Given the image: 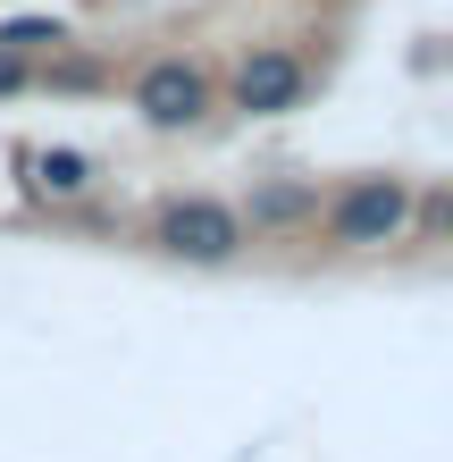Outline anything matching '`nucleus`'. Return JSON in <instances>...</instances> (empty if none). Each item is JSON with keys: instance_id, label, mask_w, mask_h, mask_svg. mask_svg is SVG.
<instances>
[{"instance_id": "1", "label": "nucleus", "mask_w": 453, "mask_h": 462, "mask_svg": "<svg viewBox=\"0 0 453 462\" xmlns=\"http://www.w3.org/2000/svg\"><path fill=\"white\" fill-rule=\"evenodd\" d=\"M403 219H412V177L361 169V177L328 185L311 236H319V253H336V261H369V253H394V244H403Z\"/></svg>"}, {"instance_id": "2", "label": "nucleus", "mask_w": 453, "mask_h": 462, "mask_svg": "<svg viewBox=\"0 0 453 462\" xmlns=\"http://www.w3.org/2000/svg\"><path fill=\"white\" fill-rule=\"evenodd\" d=\"M143 244L177 269H235L252 253V236H244L227 194H159L151 219H143Z\"/></svg>"}, {"instance_id": "3", "label": "nucleus", "mask_w": 453, "mask_h": 462, "mask_svg": "<svg viewBox=\"0 0 453 462\" xmlns=\"http://www.w3.org/2000/svg\"><path fill=\"white\" fill-rule=\"evenodd\" d=\"M126 110L143 134H202L219 118V76H210L194 51H151V60L126 76Z\"/></svg>"}, {"instance_id": "4", "label": "nucleus", "mask_w": 453, "mask_h": 462, "mask_svg": "<svg viewBox=\"0 0 453 462\" xmlns=\"http://www.w3.org/2000/svg\"><path fill=\"white\" fill-rule=\"evenodd\" d=\"M303 101H311V60L294 42H244L219 85V110L235 118H294Z\"/></svg>"}, {"instance_id": "5", "label": "nucleus", "mask_w": 453, "mask_h": 462, "mask_svg": "<svg viewBox=\"0 0 453 462\" xmlns=\"http://www.w3.org/2000/svg\"><path fill=\"white\" fill-rule=\"evenodd\" d=\"M319 202H328V185L311 169H269V177H252L235 194V219H244L252 244H303L319 227Z\"/></svg>"}, {"instance_id": "6", "label": "nucleus", "mask_w": 453, "mask_h": 462, "mask_svg": "<svg viewBox=\"0 0 453 462\" xmlns=\"http://www.w3.org/2000/svg\"><path fill=\"white\" fill-rule=\"evenodd\" d=\"M25 185H34V202L42 210H76V202H93L101 194V160L93 152H76V143H50L25 160Z\"/></svg>"}, {"instance_id": "7", "label": "nucleus", "mask_w": 453, "mask_h": 462, "mask_svg": "<svg viewBox=\"0 0 453 462\" xmlns=\"http://www.w3.org/2000/svg\"><path fill=\"white\" fill-rule=\"evenodd\" d=\"M453 236V185L445 177H429V185H412V219H403V244H437Z\"/></svg>"}, {"instance_id": "8", "label": "nucleus", "mask_w": 453, "mask_h": 462, "mask_svg": "<svg viewBox=\"0 0 453 462\" xmlns=\"http://www.w3.org/2000/svg\"><path fill=\"white\" fill-rule=\"evenodd\" d=\"M34 85L42 93H110V68L68 42V51H50V60H34Z\"/></svg>"}, {"instance_id": "9", "label": "nucleus", "mask_w": 453, "mask_h": 462, "mask_svg": "<svg viewBox=\"0 0 453 462\" xmlns=\"http://www.w3.org/2000/svg\"><path fill=\"white\" fill-rule=\"evenodd\" d=\"M68 17H9L0 25V51H17V60H50V51H68Z\"/></svg>"}, {"instance_id": "10", "label": "nucleus", "mask_w": 453, "mask_h": 462, "mask_svg": "<svg viewBox=\"0 0 453 462\" xmlns=\"http://www.w3.org/2000/svg\"><path fill=\"white\" fill-rule=\"evenodd\" d=\"M34 93V60H17V51H0V101Z\"/></svg>"}]
</instances>
